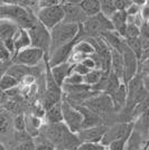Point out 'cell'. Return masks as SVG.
Segmentation results:
<instances>
[{
  "label": "cell",
  "mask_w": 149,
  "mask_h": 150,
  "mask_svg": "<svg viewBox=\"0 0 149 150\" xmlns=\"http://www.w3.org/2000/svg\"><path fill=\"white\" fill-rule=\"evenodd\" d=\"M110 72L123 82V57H122V54H120L119 52L114 50H111V69H110Z\"/></svg>",
  "instance_id": "cell-20"
},
{
  "label": "cell",
  "mask_w": 149,
  "mask_h": 150,
  "mask_svg": "<svg viewBox=\"0 0 149 150\" xmlns=\"http://www.w3.org/2000/svg\"><path fill=\"white\" fill-rule=\"evenodd\" d=\"M122 57H123V83L127 84L129 81H131L139 71V59L135 55V53L127 46H124L123 52H122Z\"/></svg>",
  "instance_id": "cell-10"
},
{
  "label": "cell",
  "mask_w": 149,
  "mask_h": 150,
  "mask_svg": "<svg viewBox=\"0 0 149 150\" xmlns=\"http://www.w3.org/2000/svg\"><path fill=\"white\" fill-rule=\"evenodd\" d=\"M103 72L101 69H91L85 76H83L84 79V84H87L89 86H94L98 82L101 80V77L103 76Z\"/></svg>",
  "instance_id": "cell-30"
},
{
  "label": "cell",
  "mask_w": 149,
  "mask_h": 150,
  "mask_svg": "<svg viewBox=\"0 0 149 150\" xmlns=\"http://www.w3.org/2000/svg\"><path fill=\"white\" fill-rule=\"evenodd\" d=\"M130 136H126L124 138H121V139H119L117 141H113V142H111V144L106 147V149L108 150H126L127 144H128V140H129Z\"/></svg>",
  "instance_id": "cell-34"
},
{
  "label": "cell",
  "mask_w": 149,
  "mask_h": 150,
  "mask_svg": "<svg viewBox=\"0 0 149 150\" xmlns=\"http://www.w3.org/2000/svg\"><path fill=\"white\" fill-rule=\"evenodd\" d=\"M36 18L46 29L50 31L53 28H55L56 26L64 21L65 13L63 5L61 4L47 8H39V10L36 13Z\"/></svg>",
  "instance_id": "cell-4"
},
{
  "label": "cell",
  "mask_w": 149,
  "mask_h": 150,
  "mask_svg": "<svg viewBox=\"0 0 149 150\" xmlns=\"http://www.w3.org/2000/svg\"><path fill=\"white\" fill-rule=\"evenodd\" d=\"M108 125H100L87 129H82L77 132V138L81 144H101V140L108 130Z\"/></svg>",
  "instance_id": "cell-11"
},
{
  "label": "cell",
  "mask_w": 149,
  "mask_h": 150,
  "mask_svg": "<svg viewBox=\"0 0 149 150\" xmlns=\"http://www.w3.org/2000/svg\"><path fill=\"white\" fill-rule=\"evenodd\" d=\"M139 16L143 20V23H149V6L146 1V4L140 7V13Z\"/></svg>",
  "instance_id": "cell-41"
},
{
  "label": "cell",
  "mask_w": 149,
  "mask_h": 150,
  "mask_svg": "<svg viewBox=\"0 0 149 150\" xmlns=\"http://www.w3.org/2000/svg\"><path fill=\"white\" fill-rule=\"evenodd\" d=\"M79 33H80L79 24H72L65 21L53 28L50 30V47L48 55L57 48L75 42L77 39Z\"/></svg>",
  "instance_id": "cell-2"
},
{
  "label": "cell",
  "mask_w": 149,
  "mask_h": 150,
  "mask_svg": "<svg viewBox=\"0 0 149 150\" xmlns=\"http://www.w3.org/2000/svg\"><path fill=\"white\" fill-rule=\"evenodd\" d=\"M45 117H46V123L48 125H56L63 122L62 102L57 103L54 106H52L50 110H47L45 113Z\"/></svg>",
  "instance_id": "cell-22"
},
{
  "label": "cell",
  "mask_w": 149,
  "mask_h": 150,
  "mask_svg": "<svg viewBox=\"0 0 149 150\" xmlns=\"http://www.w3.org/2000/svg\"><path fill=\"white\" fill-rule=\"evenodd\" d=\"M121 83H123V82L121 81L120 79H118L113 73L110 72L109 75H108V82H106V92H104V93H106L108 95L113 94L118 90V88L120 86Z\"/></svg>",
  "instance_id": "cell-29"
},
{
  "label": "cell",
  "mask_w": 149,
  "mask_h": 150,
  "mask_svg": "<svg viewBox=\"0 0 149 150\" xmlns=\"http://www.w3.org/2000/svg\"><path fill=\"white\" fill-rule=\"evenodd\" d=\"M126 13L128 15V17H136V16H138L139 13H140V6L136 5V4L132 1V5L126 10Z\"/></svg>",
  "instance_id": "cell-42"
},
{
  "label": "cell",
  "mask_w": 149,
  "mask_h": 150,
  "mask_svg": "<svg viewBox=\"0 0 149 150\" xmlns=\"http://www.w3.org/2000/svg\"><path fill=\"white\" fill-rule=\"evenodd\" d=\"M64 84L65 85H80V84H84V79H83V76H81V75L75 74V73H71L66 77Z\"/></svg>",
  "instance_id": "cell-35"
},
{
  "label": "cell",
  "mask_w": 149,
  "mask_h": 150,
  "mask_svg": "<svg viewBox=\"0 0 149 150\" xmlns=\"http://www.w3.org/2000/svg\"><path fill=\"white\" fill-rule=\"evenodd\" d=\"M39 8H47V7H53L56 5H61L62 2L58 1V0H42V1H38L37 2Z\"/></svg>",
  "instance_id": "cell-44"
},
{
  "label": "cell",
  "mask_w": 149,
  "mask_h": 150,
  "mask_svg": "<svg viewBox=\"0 0 149 150\" xmlns=\"http://www.w3.org/2000/svg\"><path fill=\"white\" fill-rule=\"evenodd\" d=\"M0 64H1V63H0Z\"/></svg>",
  "instance_id": "cell-53"
},
{
  "label": "cell",
  "mask_w": 149,
  "mask_h": 150,
  "mask_svg": "<svg viewBox=\"0 0 149 150\" xmlns=\"http://www.w3.org/2000/svg\"><path fill=\"white\" fill-rule=\"evenodd\" d=\"M0 19H7L15 23L19 28L31 29V27L37 24L36 15H34L31 10L27 7L19 6L17 2H2L0 5Z\"/></svg>",
  "instance_id": "cell-1"
},
{
  "label": "cell",
  "mask_w": 149,
  "mask_h": 150,
  "mask_svg": "<svg viewBox=\"0 0 149 150\" xmlns=\"http://www.w3.org/2000/svg\"><path fill=\"white\" fill-rule=\"evenodd\" d=\"M82 105L87 108L90 111H92L100 118L104 117L110 111H113V103H112L111 96L106 93H98L96 95L87 99Z\"/></svg>",
  "instance_id": "cell-6"
},
{
  "label": "cell",
  "mask_w": 149,
  "mask_h": 150,
  "mask_svg": "<svg viewBox=\"0 0 149 150\" xmlns=\"http://www.w3.org/2000/svg\"><path fill=\"white\" fill-rule=\"evenodd\" d=\"M64 13H65V23H72V24H79L81 25L82 23L85 21L87 18V15L81 9L79 2H71L68 1L65 5H63Z\"/></svg>",
  "instance_id": "cell-13"
},
{
  "label": "cell",
  "mask_w": 149,
  "mask_h": 150,
  "mask_svg": "<svg viewBox=\"0 0 149 150\" xmlns=\"http://www.w3.org/2000/svg\"><path fill=\"white\" fill-rule=\"evenodd\" d=\"M10 127V118L6 110L0 109V133H6Z\"/></svg>",
  "instance_id": "cell-32"
},
{
  "label": "cell",
  "mask_w": 149,
  "mask_h": 150,
  "mask_svg": "<svg viewBox=\"0 0 149 150\" xmlns=\"http://www.w3.org/2000/svg\"><path fill=\"white\" fill-rule=\"evenodd\" d=\"M11 150H35L34 148V141L33 138L27 140V141H23V142H18L15 147L11 148Z\"/></svg>",
  "instance_id": "cell-37"
},
{
  "label": "cell",
  "mask_w": 149,
  "mask_h": 150,
  "mask_svg": "<svg viewBox=\"0 0 149 150\" xmlns=\"http://www.w3.org/2000/svg\"><path fill=\"white\" fill-rule=\"evenodd\" d=\"M102 148V144H81L77 150H100Z\"/></svg>",
  "instance_id": "cell-43"
},
{
  "label": "cell",
  "mask_w": 149,
  "mask_h": 150,
  "mask_svg": "<svg viewBox=\"0 0 149 150\" xmlns=\"http://www.w3.org/2000/svg\"><path fill=\"white\" fill-rule=\"evenodd\" d=\"M7 69H8V67H7ZM7 69H2V67L0 66V79H1V77H2L4 75H5V73H6Z\"/></svg>",
  "instance_id": "cell-49"
},
{
  "label": "cell",
  "mask_w": 149,
  "mask_h": 150,
  "mask_svg": "<svg viewBox=\"0 0 149 150\" xmlns=\"http://www.w3.org/2000/svg\"><path fill=\"white\" fill-rule=\"evenodd\" d=\"M101 37L104 39V42L110 47V50H117V52H119L120 54H122L124 46H126V42H124L123 38L120 37L116 31L112 30V31L103 33L101 35Z\"/></svg>",
  "instance_id": "cell-15"
},
{
  "label": "cell",
  "mask_w": 149,
  "mask_h": 150,
  "mask_svg": "<svg viewBox=\"0 0 149 150\" xmlns=\"http://www.w3.org/2000/svg\"><path fill=\"white\" fill-rule=\"evenodd\" d=\"M140 37V27L132 24V23H127V28H126V35L124 39L129 38H139Z\"/></svg>",
  "instance_id": "cell-33"
},
{
  "label": "cell",
  "mask_w": 149,
  "mask_h": 150,
  "mask_svg": "<svg viewBox=\"0 0 149 150\" xmlns=\"http://www.w3.org/2000/svg\"><path fill=\"white\" fill-rule=\"evenodd\" d=\"M141 44H143V54H141L140 63L146 61V59H149V39L141 38Z\"/></svg>",
  "instance_id": "cell-40"
},
{
  "label": "cell",
  "mask_w": 149,
  "mask_h": 150,
  "mask_svg": "<svg viewBox=\"0 0 149 150\" xmlns=\"http://www.w3.org/2000/svg\"><path fill=\"white\" fill-rule=\"evenodd\" d=\"M27 31L31 38V47L42 50L46 54V56H48L50 47V31L46 29L39 21H37L36 25Z\"/></svg>",
  "instance_id": "cell-5"
},
{
  "label": "cell",
  "mask_w": 149,
  "mask_h": 150,
  "mask_svg": "<svg viewBox=\"0 0 149 150\" xmlns=\"http://www.w3.org/2000/svg\"><path fill=\"white\" fill-rule=\"evenodd\" d=\"M60 102H61V91H50V90H47V92L45 93L43 98L44 110L47 111L52 106H54Z\"/></svg>",
  "instance_id": "cell-24"
},
{
  "label": "cell",
  "mask_w": 149,
  "mask_h": 150,
  "mask_svg": "<svg viewBox=\"0 0 149 150\" xmlns=\"http://www.w3.org/2000/svg\"><path fill=\"white\" fill-rule=\"evenodd\" d=\"M13 128L16 132L26 131V119L24 114H18L13 120Z\"/></svg>",
  "instance_id": "cell-36"
},
{
  "label": "cell",
  "mask_w": 149,
  "mask_h": 150,
  "mask_svg": "<svg viewBox=\"0 0 149 150\" xmlns=\"http://www.w3.org/2000/svg\"><path fill=\"white\" fill-rule=\"evenodd\" d=\"M148 129H149V117H148Z\"/></svg>",
  "instance_id": "cell-52"
},
{
  "label": "cell",
  "mask_w": 149,
  "mask_h": 150,
  "mask_svg": "<svg viewBox=\"0 0 149 150\" xmlns=\"http://www.w3.org/2000/svg\"><path fill=\"white\" fill-rule=\"evenodd\" d=\"M0 150H6V149L4 148V146H1V144H0Z\"/></svg>",
  "instance_id": "cell-51"
},
{
  "label": "cell",
  "mask_w": 149,
  "mask_h": 150,
  "mask_svg": "<svg viewBox=\"0 0 149 150\" xmlns=\"http://www.w3.org/2000/svg\"><path fill=\"white\" fill-rule=\"evenodd\" d=\"M46 56V54L42 50H38L35 47H28L26 50H23L16 54L13 57V64L24 65L27 67H35L43 61V58Z\"/></svg>",
  "instance_id": "cell-8"
},
{
  "label": "cell",
  "mask_w": 149,
  "mask_h": 150,
  "mask_svg": "<svg viewBox=\"0 0 149 150\" xmlns=\"http://www.w3.org/2000/svg\"><path fill=\"white\" fill-rule=\"evenodd\" d=\"M76 42L77 40H75V42L71 43V44L65 45V46H62V47L55 50L54 52H52L48 55V59H47L48 66L50 67H54V66H57V65L67 63L72 52L74 50V46L76 44Z\"/></svg>",
  "instance_id": "cell-12"
},
{
  "label": "cell",
  "mask_w": 149,
  "mask_h": 150,
  "mask_svg": "<svg viewBox=\"0 0 149 150\" xmlns=\"http://www.w3.org/2000/svg\"><path fill=\"white\" fill-rule=\"evenodd\" d=\"M73 65L74 64H71L70 62H67L64 63V64H61V65H57V66H54V67H50V74L53 76L54 81L61 88H62L66 77L72 73Z\"/></svg>",
  "instance_id": "cell-14"
},
{
  "label": "cell",
  "mask_w": 149,
  "mask_h": 150,
  "mask_svg": "<svg viewBox=\"0 0 149 150\" xmlns=\"http://www.w3.org/2000/svg\"><path fill=\"white\" fill-rule=\"evenodd\" d=\"M63 123L73 133H77L82 130L83 117L75 106L71 105L66 101L62 102Z\"/></svg>",
  "instance_id": "cell-7"
},
{
  "label": "cell",
  "mask_w": 149,
  "mask_h": 150,
  "mask_svg": "<svg viewBox=\"0 0 149 150\" xmlns=\"http://www.w3.org/2000/svg\"><path fill=\"white\" fill-rule=\"evenodd\" d=\"M90 71H91V69H89L87 66H84L82 63H76V64L73 65V71H72V73L79 74V75H81V76H85Z\"/></svg>",
  "instance_id": "cell-38"
},
{
  "label": "cell",
  "mask_w": 149,
  "mask_h": 150,
  "mask_svg": "<svg viewBox=\"0 0 149 150\" xmlns=\"http://www.w3.org/2000/svg\"><path fill=\"white\" fill-rule=\"evenodd\" d=\"M138 150H149V144L146 146V147H143V148H140V149H138Z\"/></svg>",
  "instance_id": "cell-50"
},
{
  "label": "cell",
  "mask_w": 149,
  "mask_h": 150,
  "mask_svg": "<svg viewBox=\"0 0 149 150\" xmlns=\"http://www.w3.org/2000/svg\"><path fill=\"white\" fill-rule=\"evenodd\" d=\"M0 50H7L6 46H5V43H4V40L0 38Z\"/></svg>",
  "instance_id": "cell-48"
},
{
  "label": "cell",
  "mask_w": 149,
  "mask_h": 150,
  "mask_svg": "<svg viewBox=\"0 0 149 150\" xmlns=\"http://www.w3.org/2000/svg\"><path fill=\"white\" fill-rule=\"evenodd\" d=\"M31 38L28 35V31L23 28H19L18 31L16 33L15 37H13V50H15V54H18L19 52H21L23 50H26L28 47H31Z\"/></svg>",
  "instance_id": "cell-19"
},
{
  "label": "cell",
  "mask_w": 149,
  "mask_h": 150,
  "mask_svg": "<svg viewBox=\"0 0 149 150\" xmlns=\"http://www.w3.org/2000/svg\"><path fill=\"white\" fill-rule=\"evenodd\" d=\"M114 5L118 11H126L132 5V1L128 0H114Z\"/></svg>",
  "instance_id": "cell-39"
},
{
  "label": "cell",
  "mask_w": 149,
  "mask_h": 150,
  "mask_svg": "<svg viewBox=\"0 0 149 150\" xmlns=\"http://www.w3.org/2000/svg\"><path fill=\"white\" fill-rule=\"evenodd\" d=\"M75 106L79 112L82 114L83 117V125L82 129H87V128H92V127H96V125H101V118L98 117L96 114H94L92 111H90L84 105H73Z\"/></svg>",
  "instance_id": "cell-17"
},
{
  "label": "cell",
  "mask_w": 149,
  "mask_h": 150,
  "mask_svg": "<svg viewBox=\"0 0 149 150\" xmlns=\"http://www.w3.org/2000/svg\"><path fill=\"white\" fill-rule=\"evenodd\" d=\"M79 5L81 9L87 15V17H94L100 13V1L99 0H83Z\"/></svg>",
  "instance_id": "cell-23"
},
{
  "label": "cell",
  "mask_w": 149,
  "mask_h": 150,
  "mask_svg": "<svg viewBox=\"0 0 149 150\" xmlns=\"http://www.w3.org/2000/svg\"><path fill=\"white\" fill-rule=\"evenodd\" d=\"M116 11L118 10L114 5V0H101L100 1V13L106 18L110 19Z\"/></svg>",
  "instance_id": "cell-25"
},
{
  "label": "cell",
  "mask_w": 149,
  "mask_h": 150,
  "mask_svg": "<svg viewBox=\"0 0 149 150\" xmlns=\"http://www.w3.org/2000/svg\"><path fill=\"white\" fill-rule=\"evenodd\" d=\"M141 76V75H140ZM141 81H143V86L146 90V92L149 93V74L141 76Z\"/></svg>",
  "instance_id": "cell-46"
},
{
  "label": "cell",
  "mask_w": 149,
  "mask_h": 150,
  "mask_svg": "<svg viewBox=\"0 0 149 150\" xmlns=\"http://www.w3.org/2000/svg\"><path fill=\"white\" fill-rule=\"evenodd\" d=\"M18 29L19 27L13 21L7 19H0V38L4 40V43L13 40V37Z\"/></svg>",
  "instance_id": "cell-16"
},
{
  "label": "cell",
  "mask_w": 149,
  "mask_h": 150,
  "mask_svg": "<svg viewBox=\"0 0 149 150\" xmlns=\"http://www.w3.org/2000/svg\"><path fill=\"white\" fill-rule=\"evenodd\" d=\"M111 96L112 103H113V111H119L123 109L127 105V100H128V91H127V85L124 83H121L118 90Z\"/></svg>",
  "instance_id": "cell-18"
},
{
  "label": "cell",
  "mask_w": 149,
  "mask_h": 150,
  "mask_svg": "<svg viewBox=\"0 0 149 150\" xmlns=\"http://www.w3.org/2000/svg\"><path fill=\"white\" fill-rule=\"evenodd\" d=\"M140 37L149 39V23H143L140 26Z\"/></svg>",
  "instance_id": "cell-45"
},
{
  "label": "cell",
  "mask_w": 149,
  "mask_h": 150,
  "mask_svg": "<svg viewBox=\"0 0 149 150\" xmlns=\"http://www.w3.org/2000/svg\"><path fill=\"white\" fill-rule=\"evenodd\" d=\"M33 141L35 150H56L55 146L42 134H38L37 137L33 138Z\"/></svg>",
  "instance_id": "cell-27"
},
{
  "label": "cell",
  "mask_w": 149,
  "mask_h": 150,
  "mask_svg": "<svg viewBox=\"0 0 149 150\" xmlns=\"http://www.w3.org/2000/svg\"><path fill=\"white\" fill-rule=\"evenodd\" d=\"M127 46L130 48L135 55L138 57L139 62L141 59V54H143V44H141V38H129V39H124Z\"/></svg>",
  "instance_id": "cell-28"
},
{
  "label": "cell",
  "mask_w": 149,
  "mask_h": 150,
  "mask_svg": "<svg viewBox=\"0 0 149 150\" xmlns=\"http://www.w3.org/2000/svg\"><path fill=\"white\" fill-rule=\"evenodd\" d=\"M133 125H135L132 122H120L109 127L100 144L104 146L106 148L113 141H117L121 138H124L126 136H130L133 130Z\"/></svg>",
  "instance_id": "cell-9"
},
{
  "label": "cell",
  "mask_w": 149,
  "mask_h": 150,
  "mask_svg": "<svg viewBox=\"0 0 149 150\" xmlns=\"http://www.w3.org/2000/svg\"><path fill=\"white\" fill-rule=\"evenodd\" d=\"M19 84V82L17 80H15L13 76L8 75L5 73V75L0 79V88L2 91H9L13 88H17Z\"/></svg>",
  "instance_id": "cell-31"
},
{
  "label": "cell",
  "mask_w": 149,
  "mask_h": 150,
  "mask_svg": "<svg viewBox=\"0 0 149 150\" xmlns=\"http://www.w3.org/2000/svg\"><path fill=\"white\" fill-rule=\"evenodd\" d=\"M33 67H27L24 65H19V64H13L10 65L6 71V74L13 76L15 80L20 83L28 75H33Z\"/></svg>",
  "instance_id": "cell-21"
},
{
  "label": "cell",
  "mask_w": 149,
  "mask_h": 150,
  "mask_svg": "<svg viewBox=\"0 0 149 150\" xmlns=\"http://www.w3.org/2000/svg\"><path fill=\"white\" fill-rule=\"evenodd\" d=\"M34 81H35L34 76H33V75H28V76H26L25 79H24L21 82H23L25 85H31V84L34 83Z\"/></svg>",
  "instance_id": "cell-47"
},
{
  "label": "cell",
  "mask_w": 149,
  "mask_h": 150,
  "mask_svg": "<svg viewBox=\"0 0 149 150\" xmlns=\"http://www.w3.org/2000/svg\"><path fill=\"white\" fill-rule=\"evenodd\" d=\"M73 50H75V52H77V53H80V54L87 57H90L95 53L93 46L85 39H80V42H76Z\"/></svg>",
  "instance_id": "cell-26"
},
{
  "label": "cell",
  "mask_w": 149,
  "mask_h": 150,
  "mask_svg": "<svg viewBox=\"0 0 149 150\" xmlns=\"http://www.w3.org/2000/svg\"><path fill=\"white\" fill-rule=\"evenodd\" d=\"M71 133L72 132L68 130L63 122L56 123V125L45 123L42 125V128L39 130V134L44 136L58 150H62L64 148V144H66Z\"/></svg>",
  "instance_id": "cell-3"
}]
</instances>
